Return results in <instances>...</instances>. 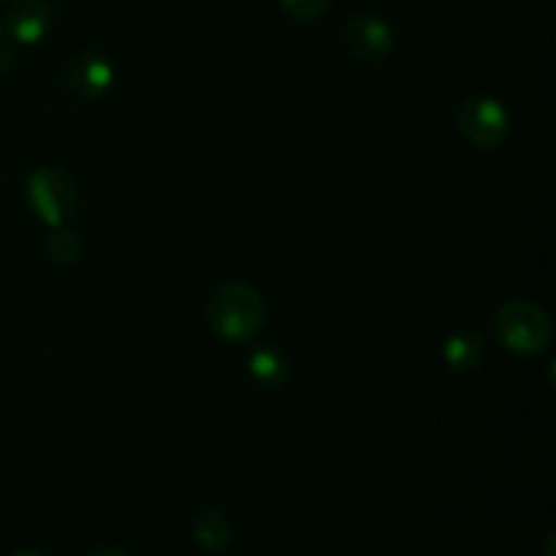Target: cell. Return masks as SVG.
Instances as JSON below:
<instances>
[{
  "label": "cell",
  "mask_w": 556,
  "mask_h": 556,
  "mask_svg": "<svg viewBox=\"0 0 556 556\" xmlns=\"http://www.w3.org/2000/svg\"><path fill=\"white\" fill-rule=\"evenodd\" d=\"M68 85L85 101H101L114 85V68L103 54L85 52L71 60Z\"/></svg>",
  "instance_id": "obj_6"
},
{
  "label": "cell",
  "mask_w": 556,
  "mask_h": 556,
  "mask_svg": "<svg viewBox=\"0 0 556 556\" xmlns=\"http://www.w3.org/2000/svg\"><path fill=\"white\" fill-rule=\"evenodd\" d=\"M87 556H130V554L125 552V548H117V546H103V548H96V552L87 554Z\"/></svg>",
  "instance_id": "obj_13"
},
{
  "label": "cell",
  "mask_w": 556,
  "mask_h": 556,
  "mask_svg": "<svg viewBox=\"0 0 556 556\" xmlns=\"http://www.w3.org/2000/svg\"><path fill=\"white\" fill-rule=\"evenodd\" d=\"M248 364L253 380L264 389H282L291 380V362L277 348H258Z\"/></svg>",
  "instance_id": "obj_10"
},
{
  "label": "cell",
  "mask_w": 556,
  "mask_h": 556,
  "mask_svg": "<svg viewBox=\"0 0 556 556\" xmlns=\"http://www.w3.org/2000/svg\"><path fill=\"white\" fill-rule=\"evenodd\" d=\"M554 543H556L554 532H548V535H546V541H543V546H541V556H554V554H556Z\"/></svg>",
  "instance_id": "obj_14"
},
{
  "label": "cell",
  "mask_w": 556,
  "mask_h": 556,
  "mask_svg": "<svg viewBox=\"0 0 556 556\" xmlns=\"http://www.w3.org/2000/svg\"><path fill=\"white\" fill-rule=\"evenodd\" d=\"M52 25V9L47 0H20L5 16V36L14 43H38Z\"/></svg>",
  "instance_id": "obj_7"
},
{
  "label": "cell",
  "mask_w": 556,
  "mask_h": 556,
  "mask_svg": "<svg viewBox=\"0 0 556 556\" xmlns=\"http://www.w3.org/2000/svg\"><path fill=\"white\" fill-rule=\"evenodd\" d=\"M492 329L500 345L519 356H538L548 351L554 342L552 315L541 304L527 302V299H510L500 304L492 318Z\"/></svg>",
  "instance_id": "obj_2"
},
{
  "label": "cell",
  "mask_w": 556,
  "mask_h": 556,
  "mask_svg": "<svg viewBox=\"0 0 556 556\" xmlns=\"http://www.w3.org/2000/svg\"><path fill=\"white\" fill-rule=\"evenodd\" d=\"M193 541L204 554H226L233 543V525L226 510L215 505L201 510L193 521Z\"/></svg>",
  "instance_id": "obj_8"
},
{
  "label": "cell",
  "mask_w": 556,
  "mask_h": 556,
  "mask_svg": "<svg viewBox=\"0 0 556 556\" xmlns=\"http://www.w3.org/2000/svg\"><path fill=\"white\" fill-rule=\"evenodd\" d=\"M49 255H52L58 264H74L76 258H81V250H85V242L76 231H68V228H54V233L49 237Z\"/></svg>",
  "instance_id": "obj_11"
},
{
  "label": "cell",
  "mask_w": 556,
  "mask_h": 556,
  "mask_svg": "<svg viewBox=\"0 0 556 556\" xmlns=\"http://www.w3.org/2000/svg\"><path fill=\"white\" fill-rule=\"evenodd\" d=\"M483 356H486V340L472 329L448 337L443 345L445 367L456 375L476 372L483 364Z\"/></svg>",
  "instance_id": "obj_9"
},
{
  "label": "cell",
  "mask_w": 556,
  "mask_h": 556,
  "mask_svg": "<svg viewBox=\"0 0 556 556\" xmlns=\"http://www.w3.org/2000/svg\"><path fill=\"white\" fill-rule=\"evenodd\" d=\"M11 556H43L41 552H33V548H22V552H14Z\"/></svg>",
  "instance_id": "obj_15"
},
{
  "label": "cell",
  "mask_w": 556,
  "mask_h": 556,
  "mask_svg": "<svg viewBox=\"0 0 556 556\" xmlns=\"http://www.w3.org/2000/svg\"><path fill=\"white\" fill-rule=\"evenodd\" d=\"M266 324V302L255 286L231 280L212 293L206 304V326L212 334L231 345L255 340Z\"/></svg>",
  "instance_id": "obj_1"
},
{
  "label": "cell",
  "mask_w": 556,
  "mask_h": 556,
  "mask_svg": "<svg viewBox=\"0 0 556 556\" xmlns=\"http://www.w3.org/2000/svg\"><path fill=\"white\" fill-rule=\"evenodd\" d=\"M456 128L465 136L467 144L476 150L492 152L508 141L510 136V114L497 98L472 96L465 98L456 109Z\"/></svg>",
  "instance_id": "obj_3"
},
{
  "label": "cell",
  "mask_w": 556,
  "mask_h": 556,
  "mask_svg": "<svg viewBox=\"0 0 556 556\" xmlns=\"http://www.w3.org/2000/svg\"><path fill=\"white\" fill-rule=\"evenodd\" d=\"M27 201L47 226L60 228L74 217L79 206V190L63 168L43 166L27 179Z\"/></svg>",
  "instance_id": "obj_4"
},
{
  "label": "cell",
  "mask_w": 556,
  "mask_h": 556,
  "mask_svg": "<svg viewBox=\"0 0 556 556\" xmlns=\"http://www.w3.org/2000/svg\"><path fill=\"white\" fill-rule=\"evenodd\" d=\"M345 47L362 63H383L394 52V30L383 16L358 11L345 22Z\"/></svg>",
  "instance_id": "obj_5"
},
{
  "label": "cell",
  "mask_w": 556,
  "mask_h": 556,
  "mask_svg": "<svg viewBox=\"0 0 556 556\" xmlns=\"http://www.w3.org/2000/svg\"><path fill=\"white\" fill-rule=\"evenodd\" d=\"M329 3L331 0H280L282 11H286L293 22H302V25L324 16V11L329 9Z\"/></svg>",
  "instance_id": "obj_12"
}]
</instances>
